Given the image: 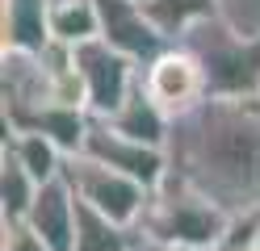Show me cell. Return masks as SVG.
Masks as SVG:
<instances>
[{"label": "cell", "mask_w": 260, "mask_h": 251, "mask_svg": "<svg viewBox=\"0 0 260 251\" xmlns=\"http://www.w3.org/2000/svg\"><path fill=\"white\" fill-rule=\"evenodd\" d=\"M168 167L226 213H260V96H206L172 117Z\"/></svg>", "instance_id": "obj_1"}, {"label": "cell", "mask_w": 260, "mask_h": 251, "mask_svg": "<svg viewBox=\"0 0 260 251\" xmlns=\"http://www.w3.org/2000/svg\"><path fill=\"white\" fill-rule=\"evenodd\" d=\"M226 226H231V213L214 197H206L202 189H193L189 180L172 172L164 184L151 189L147 213L139 222L151 247H206V251H218Z\"/></svg>", "instance_id": "obj_2"}, {"label": "cell", "mask_w": 260, "mask_h": 251, "mask_svg": "<svg viewBox=\"0 0 260 251\" xmlns=\"http://www.w3.org/2000/svg\"><path fill=\"white\" fill-rule=\"evenodd\" d=\"M181 46L198 55L210 96H260V33H239L222 13H214L189 25L181 33Z\"/></svg>", "instance_id": "obj_3"}, {"label": "cell", "mask_w": 260, "mask_h": 251, "mask_svg": "<svg viewBox=\"0 0 260 251\" xmlns=\"http://www.w3.org/2000/svg\"><path fill=\"white\" fill-rule=\"evenodd\" d=\"M63 180L72 184V193L84 205H92L96 213H105L122 226H139L143 213H147V201H151L147 184H139L135 176H126L92 155H72L68 167H63Z\"/></svg>", "instance_id": "obj_4"}, {"label": "cell", "mask_w": 260, "mask_h": 251, "mask_svg": "<svg viewBox=\"0 0 260 251\" xmlns=\"http://www.w3.org/2000/svg\"><path fill=\"white\" fill-rule=\"evenodd\" d=\"M76 67H80V76H84L88 113H92V117L118 113L122 100L135 92V84H139V76H143V63L130 59L126 50L109 46L105 38L80 42V46H76Z\"/></svg>", "instance_id": "obj_5"}, {"label": "cell", "mask_w": 260, "mask_h": 251, "mask_svg": "<svg viewBox=\"0 0 260 251\" xmlns=\"http://www.w3.org/2000/svg\"><path fill=\"white\" fill-rule=\"evenodd\" d=\"M143 88H147V96L168 117H181V113H189L198 105V100L210 96L198 55H193L189 46H181V42L164 46L151 63H143Z\"/></svg>", "instance_id": "obj_6"}, {"label": "cell", "mask_w": 260, "mask_h": 251, "mask_svg": "<svg viewBox=\"0 0 260 251\" xmlns=\"http://www.w3.org/2000/svg\"><path fill=\"white\" fill-rule=\"evenodd\" d=\"M80 155H92V159H101L109 167H118V172L135 176L139 184H147V189L164 184L168 172H172V167H168V147H151V142L126 138V134H118L109 122H101V117H92Z\"/></svg>", "instance_id": "obj_7"}, {"label": "cell", "mask_w": 260, "mask_h": 251, "mask_svg": "<svg viewBox=\"0 0 260 251\" xmlns=\"http://www.w3.org/2000/svg\"><path fill=\"white\" fill-rule=\"evenodd\" d=\"M96 9H101V38L109 46L126 50L130 59L151 63L164 46H172L159 33V25L147 17L143 0H96Z\"/></svg>", "instance_id": "obj_8"}, {"label": "cell", "mask_w": 260, "mask_h": 251, "mask_svg": "<svg viewBox=\"0 0 260 251\" xmlns=\"http://www.w3.org/2000/svg\"><path fill=\"white\" fill-rule=\"evenodd\" d=\"M25 222L34 226L46 247L51 251H76V230H80V197L72 193V184L68 180H46L38 197H34V205H29L25 213Z\"/></svg>", "instance_id": "obj_9"}, {"label": "cell", "mask_w": 260, "mask_h": 251, "mask_svg": "<svg viewBox=\"0 0 260 251\" xmlns=\"http://www.w3.org/2000/svg\"><path fill=\"white\" fill-rule=\"evenodd\" d=\"M51 42V0H0V50H38Z\"/></svg>", "instance_id": "obj_10"}, {"label": "cell", "mask_w": 260, "mask_h": 251, "mask_svg": "<svg viewBox=\"0 0 260 251\" xmlns=\"http://www.w3.org/2000/svg\"><path fill=\"white\" fill-rule=\"evenodd\" d=\"M101 122H109L118 134H126V138H139V142H151V147H168V130H172V117L147 96L143 76L135 84V92L122 100V109L109 113V117H101Z\"/></svg>", "instance_id": "obj_11"}, {"label": "cell", "mask_w": 260, "mask_h": 251, "mask_svg": "<svg viewBox=\"0 0 260 251\" xmlns=\"http://www.w3.org/2000/svg\"><path fill=\"white\" fill-rule=\"evenodd\" d=\"M5 151H13L38 184L59 180L63 167H68V151L55 138H46L42 130H5Z\"/></svg>", "instance_id": "obj_12"}, {"label": "cell", "mask_w": 260, "mask_h": 251, "mask_svg": "<svg viewBox=\"0 0 260 251\" xmlns=\"http://www.w3.org/2000/svg\"><path fill=\"white\" fill-rule=\"evenodd\" d=\"M147 234L139 226H122L113 218L96 213L92 205L80 201V230H76V251H143Z\"/></svg>", "instance_id": "obj_13"}, {"label": "cell", "mask_w": 260, "mask_h": 251, "mask_svg": "<svg viewBox=\"0 0 260 251\" xmlns=\"http://www.w3.org/2000/svg\"><path fill=\"white\" fill-rule=\"evenodd\" d=\"M42 184L25 172V163L13 155V151H5L0 155V218H9V222H17V218L29 213V205H34Z\"/></svg>", "instance_id": "obj_14"}, {"label": "cell", "mask_w": 260, "mask_h": 251, "mask_svg": "<svg viewBox=\"0 0 260 251\" xmlns=\"http://www.w3.org/2000/svg\"><path fill=\"white\" fill-rule=\"evenodd\" d=\"M143 9H147V17L159 25V33L168 42H181V33L189 25L218 13V0H143Z\"/></svg>", "instance_id": "obj_15"}, {"label": "cell", "mask_w": 260, "mask_h": 251, "mask_svg": "<svg viewBox=\"0 0 260 251\" xmlns=\"http://www.w3.org/2000/svg\"><path fill=\"white\" fill-rule=\"evenodd\" d=\"M0 251H51V247L25 218H17V222L0 218Z\"/></svg>", "instance_id": "obj_16"}, {"label": "cell", "mask_w": 260, "mask_h": 251, "mask_svg": "<svg viewBox=\"0 0 260 251\" xmlns=\"http://www.w3.org/2000/svg\"><path fill=\"white\" fill-rule=\"evenodd\" d=\"M218 13L231 21L239 33H260V0H218Z\"/></svg>", "instance_id": "obj_17"}, {"label": "cell", "mask_w": 260, "mask_h": 251, "mask_svg": "<svg viewBox=\"0 0 260 251\" xmlns=\"http://www.w3.org/2000/svg\"><path fill=\"white\" fill-rule=\"evenodd\" d=\"M155 251H206V247H155Z\"/></svg>", "instance_id": "obj_18"}, {"label": "cell", "mask_w": 260, "mask_h": 251, "mask_svg": "<svg viewBox=\"0 0 260 251\" xmlns=\"http://www.w3.org/2000/svg\"><path fill=\"white\" fill-rule=\"evenodd\" d=\"M256 247H260V230H256Z\"/></svg>", "instance_id": "obj_19"}, {"label": "cell", "mask_w": 260, "mask_h": 251, "mask_svg": "<svg viewBox=\"0 0 260 251\" xmlns=\"http://www.w3.org/2000/svg\"><path fill=\"white\" fill-rule=\"evenodd\" d=\"M143 251H155V247H151V243H147V247H143Z\"/></svg>", "instance_id": "obj_20"}, {"label": "cell", "mask_w": 260, "mask_h": 251, "mask_svg": "<svg viewBox=\"0 0 260 251\" xmlns=\"http://www.w3.org/2000/svg\"><path fill=\"white\" fill-rule=\"evenodd\" d=\"M248 251H260V247H248Z\"/></svg>", "instance_id": "obj_21"}]
</instances>
